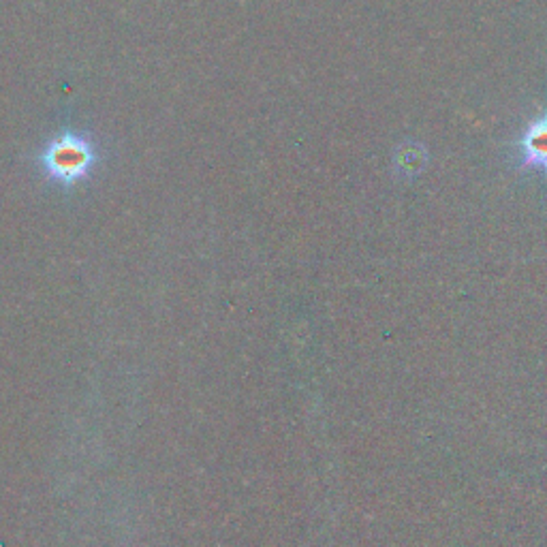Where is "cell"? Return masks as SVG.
Masks as SVG:
<instances>
[{
	"label": "cell",
	"instance_id": "1",
	"mask_svg": "<svg viewBox=\"0 0 547 547\" xmlns=\"http://www.w3.org/2000/svg\"><path fill=\"white\" fill-rule=\"evenodd\" d=\"M39 159L52 180L71 186L90 174L99 161V152L88 135L65 131L45 144Z\"/></svg>",
	"mask_w": 547,
	"mask_h": 547
},
{
	"label": "cell",
	"instance_id": "2",
	"mask_svg": "<svg viewBox=\"0 0 547 547\" xmlns=\"http://www.w3.org/2000/svg\"><path fill=\"white\" fill-rule=\"evenodd\" d=\"M520 148L524 167H535L547 174V112L528 124L520 139Z\"/></svg>",
	"mask_w": 547,
	"mask_h": 547
}]
</instances>
